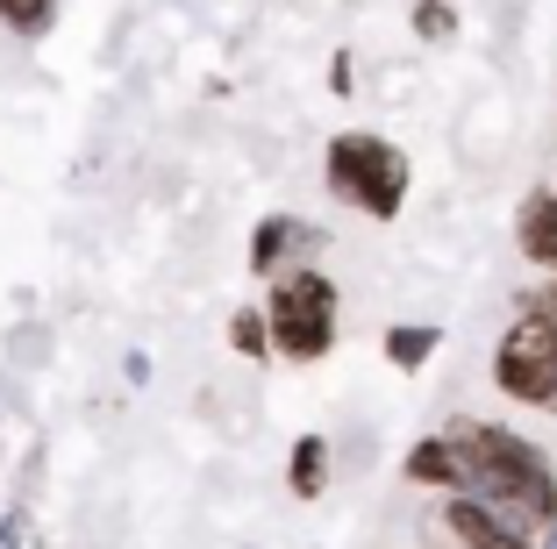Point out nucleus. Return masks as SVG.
Masks as SVG:
<instances>
[{
    "label": "nucleus",
    "mask_w": 557,
    "mask_h": 549,
    "mask_svg": "<svg viewBox=\"0 0 557 549\" xmlns=\"http://www.w3.org/2000/svg\"><path fill=\"white\" fill-rule=\"evenodd\" d=\"M286 485L294 500H322L329 492V436H300L294 457H286Z\"/></svg>",
    "instance_id": "10"
},
{
    "label": "nucleus",
    "mask_w": 557,
    "mask_h": 549,
    "mask_svg": "<svg viewBox=\"0 0 557 549\" xmlns=\"http://www.w3.org/2000/svg\"><path fill=\"white\" fill-rule=\"evenodd\" d=\"M414 36L422 43H450L458 36V8L450 0H414Z\"/></svg>",
    "instance_id": "13"
},
{
    "label": "nucleus",
    "mask_w": 557,
    "mask_h": 549,
    "mask_svg": "<svg viewBox=\"0 0 557 549\" xmlns=\"http://www.w3.org/2000/svg\"><path fill=\"white\" fill-rule=\"evenodd\" d=\"M493 386H500V400H515V407L557 414V322L515 308V322L500 328V342H493Z\"/></svg>",
    "instance_id": "4"
},
{
    "label": "nucleus",
    "mask_w": 557,
    "mask_h": 549,
    "mask_svg": "<svg viewBox=\"0 0 557 549\" xmlns=\"http://www.w3.org/2000/svg\"><path fill=\"white\" fill-rule=\"evenodd\" d=\"M322 178H329V194L344 200V208H358L364 222H394L408 208L414 164H408V150L386 144L379 129H344V136H329Z\"/></svg>",
    "instance_id": "2"
},
{
    "label": "nucleus",
    "mask_w": 557,
    "mask_h": 549,
    "mask_svg": "<svg viewBox=\"0 0 557 549\" xmlns=\"http://www.w3.org/2000/svg\"><path fill=\"white\" fill-rule=\"evenodd\" d=\"M543 549H557V528H550V535H543Z\"/></svg>",
    "instance_id": "15"
},
{
    "label": "nucleus",
    "mask_w": 557,
    "mask_h": 549,
    "mask_svg": "<svg viewBox=\"0 0 557 549\" xmlns=\"http://www.w3.org/2000/svg\"><path fill=\"white\" fill-rule=\"evenodd\" d=\"M515 308H529V314H543V322H557V278H536V286H529Z\"/></svg>",
    "instance_id": "14"
},
{
    "label": "nucleus",
    "mask_w": 557,
    "mask_h": 549,
    "mask_svg": "<svg viewBox=\"0 0 557 549\" xmlns=\"http://www.w3.org/2000/svg\"><path fill=\"white\" fill-rule=\"evenodd\" d=\"M230 350L236 357H272V322H264V308H236L230 314Z\"/></svg>",
    "instance_id": "11"
},
{
    "label": "nucleus",
    "mask_w": 557,
    "mask_h": 549,
    "mask_svg": "<svg viewBox=\"0 0 557 549\" xmlns=\"http://www.w3.org/2000/svg\"><path fill=\"white\" fill-rule=\"evenodd\" d=\"M429 549H450V542H429Z\"/></svg>",
    "instance_id": "17"
},
{
    "label": "nucleus",
    "mask_w": 557,
    "mask_h": 549,
    "mask_svg": "<svg viewBox=\"0 0 557 549\" xmlns=\"http://www.w3.org/2000/svg\"><path fill=\"white\" fill-rule=\"evenodd\" d=\"M379 350H386V364H394V372H422L429 357L443 350V328L436 322H394Z\"/></svg>",
    "instance_id": "9"
},
{
    "label": "nucleus",
    "mask_w": 557,
    "mask_h": 549,
    "mask_svg": "<svg viewBox=\"0 0 557 549\" xmlns=\"http://www.w3.org/2000/svg\"><path fill=\"white\" fill-rule=\"evenodd\" d=\"M429 535H436V542H450V549H543V535H529L515 514L472 500V492H450V500H436Z\"/></svg>",
    "instance_id": "5"
},
{
    "label": "nucleus",
    "mask_w": 557,
    "mask_h": 549,
    "mask_svg": "<svg viewBox=\"0 0 557 549\" xmlns=\"http://www.w3.org/2000/svg\"><path fill=\"white\" fill-rule=\"evenodd\" d=\"M0 22L15 36H44L58 22V0H0Z\"/></svg>",
    "instance_id": "12"
},
{
    "label": "nucleus",
    "mask_w": 557,
    "mask_h": 549,
    "mask_svg": "<svg viewBox=\"0 0 557 549\" xmlns=\"http://www.w3.org/2000/svg\"><path fill=\"white\" fill-rule=\"evenodd\" d=\"M0 549H8V528H0Z\"/></svg>",
    "instance_id": "16"
},
{
    "label": "nucleus",
    "mask_w": 557,
    "mask_h": 549,
    "mask_svg": "<svg viewBox=\"0 0 557 549\" xmlns=\"http://www.w3.org/2000/svg\"><path fill=\"white\" fill-rule=\"evenodd\" d=\"M515 250H522L543 278H557V186H536V194L515 208Z\"/></svg>",
    "instance_id": "7"
},
{
    "label": "nucleus",
    "mask_w": 557,
    "mask_h": 549,
    "mask_svg": "<svg viewBox=\"0 0 557 549\" xmlns=\"http://www.w3.org/2000/svg\"><path fill=\"white\" fill-rule=\"evenodd\" d=\"M443 436L458 442L465 464H472V500L515 514L529 535L557 528V471L529 436H515V428H500V421H479V414L443 421Z\"/></svg>",
    "instance_id": "1"
},
{
    "label": "nucleus",
    "mask_w": 557,
    "mask_h": 549,
    "mask_svg": "<svg viewBox=\"0 0 557 549\" xmlns=\"http://www.w3.org/2000/svg\"><path fill=\"white\" fill-rule=\"evenodd\" d=\"M300 242H314V228H300V214H264V222L250 228V272H258V278H278Z\"/></svg>",
    "instance_id": "8"
},
{
    "label": "nucleus",
    "mask_w": 557,
    "mask_h": 549,
    "mask_svg": "<svg viewBox=\"0 0 557 549\" xmlns=\"http://www.w3.org/2000/svg\"><path fill=\"white\" fill-rule=\"evenodd\" d=\"M336 314H344V292L336 278L314 272V264H294V272L272 278V300H264V322H272V357L286 364H314V357L336 350Z\"/></svg>",
    "instance_id": "3"
},
{
    "label": "nucleus",
    "mask_w": 557,
    "mask_h": 549,
    "mask_svg": "<svg viewBox=\"0 0 557 549\" xmlns=\"http://www.w3.org/2000/svg\"><path fill=\"white\" fill-rule=\"evenodd\" d=\"M400 478L429 485V492H443V500H450V492H472V464H465V450L443 436V428H436V436H422L408 457H400Z\"/></svg>",
    "instance_id": "6"
}]
</instances>
